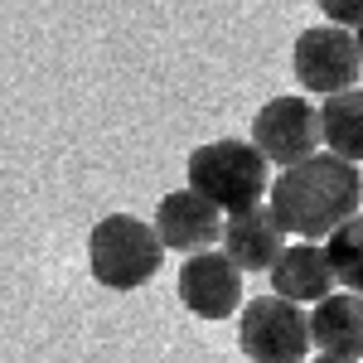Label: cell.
<instances>
[{
    "instance_id": "obj_1",
    "label": "cell",
    "mask_w": 363,
    "mask_h": 363,
    "mask_svg": "<svg viewBox=\"0 0 363 363\" xmlns=\"http://www.w3.org/2000/svg\"><path fill=\"white\" fill-rule=\"evenodd\" d=\"M363 203V174L354 160L335 150H315L306 160L286 165L272 179V213L291 238H330L339 223H349Z\"/></svg>"
},
{
    "instance_id": "obj_2",
    "label": "cell",
    "mask_w": 363,
    "mask_h": 363,
    "mask_svg": "<svg viewBox=\"0 0 363 363\" xmlns=\"http://www.w3.org/2000/svg\"><path fill=\"white\" fill-rule=\"evenodd\" d=\"M165 238L160 228L136 218V213H107L87 233V267L107 291H136L160 272L165 262Z\"/></svg>"
},
{
    "instance_id": "obj_3",
    "label": "cell",
    "mask_w": 363,
    "mask_h": 363,
    "mask_svg": "<svg viewBox=\"0 0 363 363\" xmlns=\"http://www.w3.org/2000/svg\"><path fill=\"white\" fill-rule=\"evenodd\" d=\"M267 155L257 140H208L189 155V184L203 199H213L223 213H242L252 203H262V194H272L267 179Z\"/></svg>"
},
{
    "instance_id": "obj_4",
    "label": "cell",
    "mask_w": 363,
    "mask_h": 363,
    "mask_svg": "<svg viewBox=\"0 0 363 363\" xmlns=\"http://www.w3.org/2000/svg\"><path fill=\"white\" fill-rule=\"evenodd\" d=\"M238 344L252 363H301L315 344V330H310V315L301 301H286L272 291V296L242 306Z\"/></svg>"
},
{
    "instance_id": "obj_5",
    "label": "cell",
    "mask_w": 363,
    "mask_h": 363,
    "mask_svg": "<svg viewBox=\"0 0 363 363\" xmlns=\"http://www.w3.org/2000/svg\"><path fill=\"white\" fill-rule=\"evenodd\" d=\"M291 68H296V83L306 92H344V87L359 83L363 73V44L359 29L349 25H310L296 34V49H291Z\"/></svg>"
},
{
    "instance_id": "obj_6",
    "label": "cell",
    "mask_w": 363,
    "mask_h": 363,
    "mask_svg": "<svg viewBox=\"0 0 363 363\" xmlns=\"http://www.w3.org/2000/svg\"><path fill=\"white\" fill-rule=\"evenodd\" d=\"M252 140L272 165H296L315 155V145L325 140V112L310 97H272L252 116Z\"/></svg>"
},
{
    "instance_id": "obj_7",
    "label": "cell",
    "mask_w": 363,
    "mask_h": 363,
    "mask_svg": "<svg viewBox=\"0 0 363 363\" xmlns=\"http://www.w3.org/2000/svg\"><path fill=\"white\" fill-rule=\"evenodd\" d=\"M179 301L199 320H228L233 310H242V267L228 252H189V262L179 267Z\"/></svg>"
},
{
    "instance_id": "obj_8",
    "label": "cell",
    "mask_w": 363,
    "mask_h": 363,
    "mask_svg": "<svg viewBox=\"0 0 363 363\" xmlns=\"http://www.w3.org/2000/svg\"><path fill=\"white\" fill-rule=\"evenodd\" d=\"M155 228H160V238H165L169 252H208L213 242H223V208L213 203V199H203L194 184H184V189H169L160 199V208H155Z\"/></svg>"
},
{
    "instance_id": "obj_9",
    "label": "cell",
    "mask_w": 363,
    "mask_h": 363,
    "mask_svg": "<svg viewBox=\"0 0 363 363\" xmlns=\"http://www.w3.org/2000/svg\"><path fill=\"white\" fill-rule=\"evenodd\" d=\"M286 228L272 213V203H252L242 213H228L223 228V252L242 267V272H272L277 257L286 252Z\"/></svg>"
},
{
    "instance_id": "obj_10",
    "label": "cell",
    "mask_w": 363,
    "mask_h": 363,
    "mask_svg": "<svg viewBox=\"0 0 363 363\" xmlns=\"http://www.w3.org/2000/svg\"><path fill=\"white\" fill-rule=\"evenodd\" d=\"M335 262L330 252L315 247V238H301V242H286V252L272 267V291L286 296V301H301V306H320L330 291H335Z\"/></svg>"
},
{
    "instance_id": "obj_11",
    "label": "cell",
    "mask_w": 363,
    "mask_h": 363,
    "mask_svg": "<svg viewBox=\"0 0 363 363\" xmlns=\"http://www.w3.org/2000/svg\"><path fill=\"white\" fill-rule=\"evenodd\" d=\"M310 330L320 354L339 359H363V291H330L320 306L310 310Z\"/></svg>"
},
{
    "instance_id": "obj_12",
    "label": "cell",
    "mask_w": 363,
    "mask_h": 363,
    "mask_svg": "<svg viewBox=\"0 0 363 363\" xmlns=\"http://www.w3.org/2000/svg\"><path fill=\"white\" fill-rule=\"evenodd\" d=\"M325 145L344 160H363V87H344L325 97Z\"/></svg>"
},
{
    "instance_id": "obj_13",
    "label": "cell",
    "mask_w": 363,
    "mask_h": 363,
    "mask_svg": "<svg viewBox=\"0 0 363 363\" xmlns=\"http://www.w3.org/2000/svg\"><path fill=\"white\" fill-rule=\"evenodd\" d=\"M325 252H330V262H335L339 286H349V291H363V208L354 213V218H349V223H339L335 233H330Z\"/></svg>"
},
{
    "instance_id": "obj_14",
    "label": "cell",
    "mask_w": 363,
    "mask_h": 363,
    "mask_svg": "<svg viewBox=\"0 0 363 363\" xmlns=\"http://www.w3.org/2000/svg\"><path fill=\"white\" fill-rule=\"evenodd\" d=\"M315 5H320V15L335 20V25H349V29L363 25V0H315Z\"/></svg>"
},
{
    "instance_id": "obj_15",
    "label": "cell",
    "mask_w": 363,
    "mask_h": 363,
    "mask_svg": "<svg viewBox=\"0 0 363 363\" xmlns=\"http://www.w3.org/2000/svg\"><path fill=\"white\" fill-rule=\"evenodd\" d=\"M310 363H359V359H339V354H320V359H310Z\"/></svg>"
},
{
    "instance_id": "obj_16",
    "label": "cell",
    "mask_w": 363,
    "mask_h": 363,
    "mask_svg": "<svg viewBox=\"0 0 363 363\" xmlns=\"http://www.w3.org/2000/svg\"><path fill=\"white\" fill-rule=\"evenodd\" d=\"M359 44H363V25H359Z\"/></svg>"
}]
</instances>
